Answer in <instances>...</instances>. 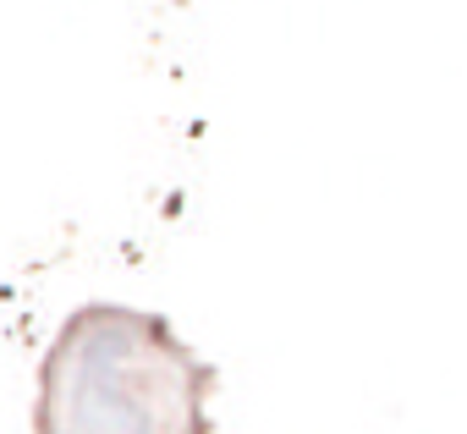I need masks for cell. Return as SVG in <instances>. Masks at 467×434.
I'll return each mask as SVG.
<instances>
[{
    "instance_id": "1",
    "label": "cell",
    "mask_w": 467,
    "mask_h": 434,
    "mask_svg": "<svg viewBox=\"0 0 467 434\" xmlns=\"http://www.w3.org/2000/svg\"><path fill=\"white\" fill-rule=\"evenodd\" d=\"M214 363L160 314L88 303L67 314L39 363V434H209Z\"/></svg>"
}]
</instances>
